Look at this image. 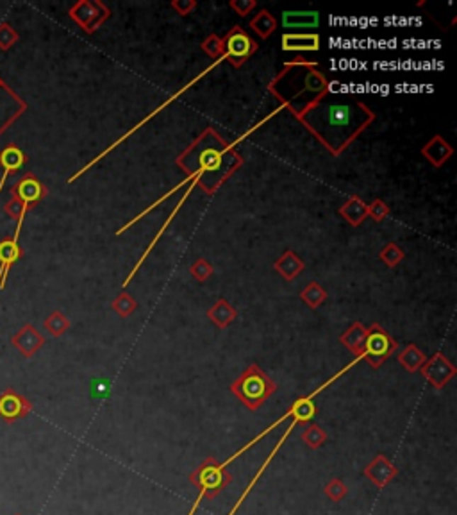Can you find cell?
<instances>
[{
	"label": "cell",
	"instance_id": "38",
	"mask_svg": "<svg viewBox=\"0 0 457 515\" xmlns=\"http://www.w3.org/2000/svg\"><path fill=\"white\" fill-rule=\"evenodd\" d=\"M195 8H197V2H195V0H174V2H171V9L181 16L191 15V13L195 11Z\"/></svg>",
	"mask_w": 457,
	"mask_h": 515
},
{
	"label": "cell",
	"instance_id": "8",
	"mask_svg": "<svg viewBox=\"0 0 457 515\" xmlns=\"http://www.w3.org/2000/svg\"><path fill=\"white\" fill-rule=\"evenodd\" d=\"M223 41V60H227L232 67H242L257 52V41L243 29L242 26H235Z\"/></svg>",
	"mask_w": 457,
	"mask_h": 515
},
{
	"label": "cell",
	"instance_id": "27",
	"mask_svg": "<svg viewBox=\"0 0 457 515\" xmlns=\"http://www.w3.org/2000/svg\"><path fill=\"white\" fill-rule=\"evenodd\" d=\"M300 299L304 301L305 304H308L309 308H320L322 304L325 303V299H327V292L324 290V287L320 283H309L308 287L304 288V290L300 292Z\"/></svg>",
	"mask_w": 457,
	"mask_h": 515
},
{
	"label": "cell",
	"instance_id": "23",
	"mask_svg": "<svg viewBox=\"0 0 457 515\" xmlns=\"http://www.w3.org/2000/svg\"><path fill=\"white\" fill-rule=\"evenodd\" d=\"M273 269H276L286 281H293L295 277L305 269V263L302 262L300 256L295 254L293 250H286V253L273 263Z\"/></svg>",
	"mask_w": 457,
	"mask_h": 515
},
{
	"label": "cell",
	"instance_id": "20",
	"mask_svg": "<svg viewBox=\"0 0 457 515\" xmlns=\"http://www.w3.org/2000/svg\"><path fill=\"white\" fill-rule=\"evenodd\" d=\"M339 215H342L350 226L357 228V226L363 224L364 218L368 217V204H366L361 197H357V195H352V197L339 208Z\"/></svg>",
	"mask_w": 457,
	"mask_h": 515
},
{
	"label": "cell",
	"instance_id": "10",
	"mask_svg": "<svg viewBox=\"0 0 457 515\" xmlns=\"http://www.w3.org/2000/svg\"><path fill=\"white\" fill-rule=\"evenodd\" d=\"M27 102L0 77V136L27 111Z\"/></svg>",
	"mask_w": 457,
	"mask_h": 515
},
{
	"label": "cell",
	"instance_id": "26",
	"mask_svg": "<svg viewBox=\"0 0 457 515\" xmlns=\"http://www.w3.org/2000/svg\"><path fill=\"white\" fill-rule=\"evenodd\" d=\"M250 29L257 34L259 38L266 40L271 34L276 33L277 29V20L266 11V9H261L252 20H250Z\"/></svg>",
	"mask_w": 457,
	"mask_h": 515
},
{
	"label": "cell",
	"instance_id": "18",
	"mask_svg": "<svg viewBox=\"0 0 457 515\" xmlns=\"http://www.w3.org/2000/svg\"><path fill=\"white\" fill-rule=\"evenodd\" d=\"M284 52H316L320 50V36L316 33H284Z\"/></svg>",
	"mask_w": 457,
	"mask_h": 515
},
{
	"label": "cell",
	"instance_id": "16",
	"mask_svg": "<svg viewBox=\"0 0 457 515\" xmlns=\"http://www.w3.org/2000/svg\"><path fill=\"white\" fill-rule=\"evenodd\" d=\"M29 161V156L15 143H9L8 147L0 150V168H2V177H0V192L4 190L6 181L9 176H15L16 172L22 170Z\"/></svg>",
	"mask_w": 457,
	"mask_h": 515
},
{
	"label": "cell",
	"instance_id": "33",
	"mask_svg": "<svg viewBox=\"0 0 457 515\" xmlns=\"http://www.w3.org/2000/svg\"><path fill=\"white\" fill-rule=\"evenodd\" d=\"M202 50L208 54L213 60H223V41L222 38L216 34H209L204 41H202Z\"/></svg>",
	"mask_w": 457,
	"mask_h": 515
},
{
	"label": "cell",
	"instance_id": "9",
	"mask_svg": "<svg viewBox=\"0 0 457 515\" xmlns=\"http://www.w3.org/2000/svg\"><path fill=\"white\" fill-rule=\"evenodd\" d=\"M68 16L86 34H94L111 16V9L98 0H79L68 9Z\"/></svg>",
	"mask_w": 457,
	"mask_h": 515
},
{
	"label": "cell",
	"instance_id": "31",
	"mask_svg": "<svg viewBox=\"0 0 457 515\" xmlns=\"http://www.w3.org/2000/svg\"><path fill=\"white\" fill-rule=\"evenodd\" d=\"M18 40H20L18 33L13 29L11 23L8 22L0 23V50L8 52V50H11L13 47L18 43Z\"/></svg>",
	"mask_w": 457,
	"mask_h": 515
},
{
	"label": "cell",
	"instance_id": "39",
	"mask_svg": "<svg viewBox=\"0 0 457 515\" xmlns=\"http://www.w3.org/2000/svg\"><path fill=\"white\" fill-rule=\"evenodd\" d=\"M16 515H20V514H16Z\"/></svg>",
	"mask_w": 457,
	"mask_h": 515
},
{
	"label": "cell",
	"instance_id": "35",
	"mask_svg": "<svg viewBox=\"0 0 457 515\" xmlns=\"http://www.w3.org/2000/svg\"><path fill=\"white\" fill-rule=\"evenodd\" d=\"M190 272L195 279L204 283V281H208L209 277H211L213 265L208 262V260H204V258H198L197 262H193V265L190 267Z\"/></svg>",
	"mask_w": 457,
	"mask_h": 515
},
{
	"label": "cell",
	"instance_id": "2",
	"mask_svg": "<svg viewBox=\"0 0 457 515\" xmlns=\"http://www.w3.org/2000/svg\"><path fill=\"white\" fill-rule=\"evenodd\" d=\"M175 163L188 177H195V184L208 195H213L243 165L238 150L225 142L218 131L208 127L193 143L182 150Z\"/></svg>",
	"mask_w": 457,
	"mask_h": 515
},
{
	"label": "cell",
	"instance_id": "32",
	"mask_svg": "<svg viewBox=\"0 0 457 515\" xmlns=\"http://www.w3.org/2000/svg\"><path fill=\"white\" fill-rule=\"evenodd\" d=\"M379 258H380V262L386 263L390 269H393V267H397L398 263L404 260V250H402L397 243H388V245L380 250Z\"/></svg>",
	"mask_w": 457,
	"mask_h": 515
},
{
	"label": "cell",
	"instance_id": "24",
	"mask_svg": "<svg viewBox=\"0 0 457 515\" xmlns=\"http://www.w3.org/2000/svg\"><path fill=\"white\" fill-rule=\"evenodd\" d=\"M364 336H366V328H364L361 322H354L342 336H339V342L356 356L357 360L363 356V345H364Z\"/></svg>",
	"mask_w": 457,
	"mask_h": 515
},
{
	"label": "cell",
	"instance_id": "3",
	"mask_svg": "<svg viewBox=\"0 0 457 515\" xmlns=\"http://www.w3.org/2000/svg\"><path fill=\"white\" fill-rule=\"evenodd\" d=\"M268 92L297 118L329 94V81L320 72L318 65L297 57L288 61L283 70L271 79Z\"/></svg>",
	"mask_w": 457,
	"mask_h": 515
},
{
	"label": "cell",
	"instance_id": "25",
	"mask_svg": "<svg viewBox=\"0 0 457 515\" xmlns=\"http://www.w3.org/2000/svg\"><path fill=\"white\" fill-rule=\"evenodd\" d=\"M397 360H398V363H400V365L407 370V372L414 374L422 369V365L425 363L427 356H425L424 353H422V349L417 348L414 343H407V345H405V348L398 353Z\"/></svg>",
	"mask_w": 457,
	"mask_h": 515
},
{
	"label": "cell",
	"instance_id": "36",
	"mask_svg": "<svg viewBox=\"0 0 457 515\" xmlns=\"http://www.w3.org/2000/svg\"><path fill=\"white\" fill-rule=\"evenodd\" d=\"M388 215H390V208L380 199H376L372 204H368V217H372L376 222H383Z\"/></svg>",
	"mask_w": 457,
	"mask_h": 515
},
{
	"label": "cell",
	"instance_id": "7",
	"mask_svg": "<svg viewBox=\"0 0 457 515\" xmlns=\"http://www.w3.org/2000/svg\"><path fill=\"white\" fill-rule=\"evenodd\" d=\"M398 349V343L395 342L393 336L386 331L380 324H372L366 328V336H364L363 356L361 358L368 363L372 369H379L388 358L393 356V353Z\"/></svg>",
	"mask_w": 457,
	"mask_h": 515
},
{
	"label": "cell",
	"instance_id": "30",
	"mask_svg": "<svg viewBox=\"0 0 457 515\" xmlns=\"http://www.w3.org/2000/svg\"><path fill=\"white\" fill-rule=\"evenodd\" d=\"M113 310L116 311V314L120 315V317H129V315H132L134 311H136V308H138V303L134 301V297L130 294H127V292H122V294L116 295V299L113 301L111 304Z\"/></svg>",
	"mask_w": 457,
	"mask_h": 515
},
{
	"label": "cell",
	"instance_id": "34",
	"mask_svg": "<svg viewBox=\"0 0 457 515\" xmlns=\"http://www.w3.org/2000/svg\"><path fill=\"white\" fill-rule=\"evenodd\" d=\"M324 494L331 501H334V503H338V501H342L343 497H345L346 494H349V487H346L345 483H343L339 478H332L331 482H329L327 485L324 487Z\"/></svg>",
	"mask_w": 457,
	"mask_h": 515
},
{
	"label": "cell",
	"instance_id": "22",
	"mask_svg": "<svg viewBox=\"0 0 457 515\" xmlns=\"http://www.w3.org/2000/svg\"><path fill=\"white\" fill-rule=\"evenodd\" d=\"M236 317H238V311H236V308L232 306L229 301H225V299L216 301L215 306L209 308L208 311V319L218 329L229 328V324H232V322L236 321Z\"/></svg>",
	"mask_w": 457,
	"mask_h": 515
},
{
	"label": "cell",
	"instance_id": "19",
	"mask_svg": "<svg viewBox=\"0 0 457 515\" xmlns=\"http://www.w3.org/2000/svg\"><path fill=\"white\" fill-rule=\"evenodd\" d=\"M422 154H424V157L429 161V163L439 168L452 157L453 149L443 136L436 135L422 147Z\"/></svg>",
	"mask_w": 457,
	"mask_h": 515
},
{
	"label": "cell",
	"instance_id": "14",
	"mask_svg": "<svg viewBox=\"0 0 457 515\" xmlns=\"http://www.w3.org/2000/svg\"><path fill=\"white\" fill-rule=\"evenodd\" d=\"M363 475L364 478H368L377 489H384V487L390 485V483L397 478L398 469L388 456L377 455L368 465L364 467Z\"/></svg>",
	"mask_w": 457,
	"mask_h": 515
},
{
	"label": "cell",
	"instance_id": "15",
	"mask_svg": "<svg viewBox=\"0 0 457 515\" xmlns=\"http://www.w3.org/2000/svg\"><path fill=\"white\" fill-rule=\"evenodd\" d=\"M13 348L23 356V358H33L38 351L45 345V336L34 328L33 324H23L15 335L11 336Z\"/></svg>",
	"mask_w": 457,
	"mask_h": 515
},
{
	"label": "cell",
	"instance_id": "11",
	"mask_svg": "<svg viewBox=\"0 0 457 515\" xmlns=\"http://www.w3.org/2000/svg\"><path fill=\"white\" fill-rule=\"evenodd\" d=\"M9 192H11L13 197H16L20 202H22L26 213H29L30 209L36 208V206L49 195V188L45 187V184L34 176L33 172L23 174V176L9 188Z\"/></svg>",
	"mask_w": 457,
	"mask_h": 515
},
{
	"label": "cell",
	"instance_id": "6",
	"mask_svg": "<svg viewBox=\"0 0 457 515\" xmlns=\"http://www.w3.org/2000/svg\"><path fill=\"white\" fill-rule=\"evenodd\" d=\"M312 397H315V396H309V397H300V399H297V401H295V403H293V404H291V406H290V410H288V411H290V419H291V424H290V428H288V429H286V431H284V435H283V437H281V438H279V442H277V444H276V448L271 449V451H270V455H268V458H266V460H264V463H263V465H261V467H259V470H257V475H256V476H254V480H252V482H250V483H249V487H247V490H245V492H243V494H242V496H239L238 503H236V504H235V506H232V510H231V511H229V515H236V511H238V508H239V506H242V503H243V501H245V499H247V497H249V494H250V492H252V489H254V487H256V483H257V482H259V480H261V476H263V475H264V470H266V467H268V465H270V462H271V460L276 458V455H277V453H279V449H281V448H283V444H284V442H286V438H288V437H290V435H291V431H293V429H295V428H297V426H298V424H304V422L311 421V419H312V417H315V415H316V411H318V410H316V404H315V401H312Z\"/></svg>",
	"mask_w": 457,
	"mask_h": 515
},
{
	"label": "cell",
	"instance_id": "1",
	"mask_svg": "<svg viewBox=\"0 0 457 515\" xmlns=\"http://www.w3.org/2000/svg\"><path fill=\"white\" fill-rule=\"evenodd\" d=\"M377 118L364 102L327 94L297 116L298 122L334 157L342 156Z\"/></svg>",
	"mask_w": 457,
	"mask_h": 515
},
{
	"label": "cell",
	"instance_id": "12",
	"mask_svg": "<svg viewBox=\"0 0 457 515\" xmlns=\"http://www.w3.org/2000/svg\"><path fill=\"white\" fill-rule=\"evenodd\" d=\"M418 372L424 376V380L427 381L431 387H434L436 390H441L443 387L448 384V381L456 376V365L446 358L443 353H436L432 358L425 360V363L422 365V369Z\"/></svg>",
	"mask_w": 457,
	"mask_h": 515
},
{
	"label": "cell",
	"instance_id": "17",
	"mask_svg": "<svg viewBox=\"0 0 457 515\" xmlns=\"http://www.w3.org/2000/svg\"><path fill=\"white\" fill-rule=\"evenodd\" d=\"M23 256V249L20 247L18 238H4L0 240V290L8 283L9 270L13 269L20 258Z\"/></svg>",
	"mask_w": 457,
	"mask_h": 515
},
{
	"label": "cell",
	"instance_id": "28",
	"mask_svg": "<svg viewBox=\"0 0 457 515\" xmlns=\"http://www.w3.org/2000/svg\"><path fill=\"white\" fill-rule=\"evenodd\" d=\"M43 328L47 329L50 335L56 336V338H57V336L64 335V333L70 329V321H68V317L63 314V311L57 310V311H52L49 317L45 319Z\"/></svg>",
	"mask_w": 457,
	"mask_h": 515
},
{
	"label": "cell",
	"instance_id": "4",
	"mask_svg": "<svg viewBox=\"0 0 457 515\" xmlns=\"http://www.w3.org/2000/svg\"><path fill=\"white\" fill-rule=\"evenodd\" d=\"M276 390L277 384L256 363L247 367L231 384V392L252 411L263 406Z\"/></svg>",
	"mask_w": 457,
	"mask_h": 515
},
{
	"label": "cell",
	"instance_id": "21",
	"mask_svg": "<svg viewBox=\"0 0 457 515\" xmlns=\"http://www.w3.org/2000/svg\"><path fill=\"white\" fill-rule=\"evenodd\" d=\"M320 23L318 11H284V29H316Z\"/></svg>",
	"mask_w": 457,
	"mask_h": 515
},
{
	"label": "cell",
	"instance_id": "13",
	"mask_svg": "<svg viewBox=\"0 0 457 515\" xmlns=\"http://www.w3.org/2000/svg\"><path fill=\"white\" fill-rule=\"evenodd\" d=\"M33 408V403L15 389H8L0 394V419L6 424H15L20 419H26Z\"/></svg>",
	"mask_w": 457,
	"mask_h": 515
},
{
	"label": "cell",
	"instance_id": "29",
	"mask_svg": "<svg viewBox=\"0 0 457 515\" xmlns=\"http://www.w3.org/2000/svg\"><path fill=\"white\" fill-rule=\"evenodd\" d=\"M302 442L309 449H320L327 442V433L318 424H309L302 433Z\"/></svg>",
	"mask_w": 457,
	"mask_h": 515
},
{
	"label": "cell",
	"instance_id": "37",
	"mask_svg": "<svg viewBox=\"0 0 457 515\" xmlns=\"http://www.w3.org/2000/svg\"><path fill=\"white\" fill-rule=\"evenodd\" d=\"M229 6H231L232 11H236V15L245 16V15H249L252 9H256L257 4H256V0H231Z\"/></svg>",
	"mask_w": 457,
	"mask_h": 515
},
{
	"label": "cell",
	"instance_id": "5",
	"mask_svg": "<svg viewBox=\"0 0 457 515\" xmlns=\"http://www.w3.org/2000/svg\"><path fill=\"white\" fill-rule=\"evenodd\" d=\"M190 482L195 489H198L197 499H195L193 506H191L190 514H188V515H195V511L198 510L202 501L215 499V497L232 482V476L223 463H220L218 460L213 458V456H208V458H205L204 462L191 472Z\"/></svg>",
	"mask_w": 457,
	"mask_h": 515
}]
</instances>
